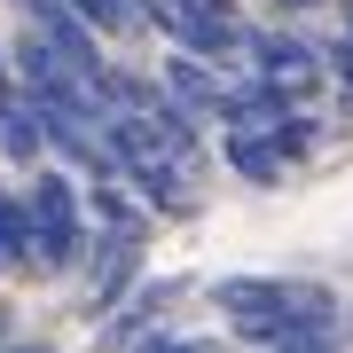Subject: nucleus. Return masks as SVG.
Instances as JSON below:
<instances>
[{
	"mask_svg": "<svg viewBox=\"0 0 353 353\" xmlns=\"http://www.w3.org/2000/svg\"><path fill=\"white\" fill-rule=\"evenodd\" d=\"M275 8H283V16H299V8H314V0H275Z\"/></svg>",
	"mask_w": 353,
	"mask_h": 353,
	"instance_id": "nucleus-14",
	"label": "nucleus"
},
{
	"mask_svg": "<svg viewBox=\"0 0 353 353\" xmlns=\"http://www.w3.org/2000/svg\"><path fill=\"white\" fill-rule=\"evenodd\" d=\"M0 353H48V345H0Z\"/></svg>",
	"mask_w": 353,
	"mask_h": 353,
	"instance_id": "nucleus-15",
	"label": "nucleus"
},
{
	"mask_svg": "<svg viewBox=\"0 0 353 353\" xmlns=\"http://www.w3.org/2000/svg\"><path fill=\"white\" fill-rule=\"evenodd\" d=\"M267 353H338V330H299V338H283Z\"/></svg>",
	"mask_w": 353,
	"mask_h": 353,
	"instance_id": "nucleus-11",
	"label": "nucleus"
},
{
	"mask_svg": "<svg viewBox=\"0 0 353 353\" xmlns=\"http://www.w3.org/2000/svg\"><path fill=\"white\" fill-rule=\"evenodd\" d=\"M0 345H8V306H0Z\"/></svg>",
	"mask_w": 353,
	"mask_h": 353,
	"instance_id": "nucleus-16",
	"label": "nucleus"
},
{
	"mask_svg": "<svg viewBox=\"0 0 353 353\" xmlns=\"http://www.w3.org/2000/svg\"><path fill=\"white\" fill-rule=\"evenodd\" d=\"M126 8H134V24H157L165 39H181L204 71H220L243 48V24L228 0H126Z\"/></svg>",
	"mask_w": 353,
	"mask_h": 353,
	"instance_id": "nucleus-2",
	"label": "nucleus"
},
{
	"mask_svg": "<svg viewBox=\"0 0 353 353\" xmlns=\"http://www.w3.org/2000/svg\"><path fill=\"white\" fill-rule=\"evenodd\" d=\"M134 353H212V345H204V338H141Z\"/></svg>",
	"mask_w": 353,
	"mask_h": 353,
	"instance_id": "nucleus-12",
	"label": "nucleus"
},
{
	"mask_svg": "<svg viewBox=\"0 0 353 353\" xmlns=\"http://www.w3.org/2000/svg\"><path fill=\"white\" fill-rule=\"evenodd\" d=\"M0 259L32 267V228H24V204H16V196H0Z\"/></svg>",
	"mask_w": 353,
	"mask_h": 353,
	"instance_id": "nucleus-10",
	"label": "nucleus"
},
{
	"mask_svg": "<svg viewBox=\"0 0 353 353\" xmlns=\"http://www.w3.org/2000/svg\"><path fill=\"white\" fill-rule=\"evenodd\" d=\"M228 165H236L243 181H259V189H267V181H283V157L267 150L259 134H228Z\"/></svg>",
	"mask_w": 353,
	"mask_h": 353,
	"instance_id": "nucleus-8",
	"label": "nucleus"
},
{
	"mask_svg": "<svg viewBox=\"0 0 353 353\" xmlns=\"http://www.w3.org/2000/svg\"><path fill=\"white\" fill-rule=\"evenodd\" d=\"M243 48H252L259 79H267V87H283V94L314 79V48H306L299 32H243Z\"/></svg>",
	"mask_w": 353,
	"mask_h": 353,
	"instance_id": "nucleus-4",
	"label": "nucleus"
},
{
	"mask_svg": "<svg viewBox=\"0 0 353 353\" xmlns=\"http://www.w3.org/2000/svg\"><path fill=\"white\" fill-rule=\"evenodd\" d=\"M165 102H173L181 118H212L220 110V71H204L196 55H165Z\"/></svg>",
	"mask_w": 353,
	"mask_h": 353,
	"instance_id": "nucleus-5",
	"label": "nucleus"
},
{
	"mask_svg": "<svg viewBox=\"0 0 353 353\" xmlns=\"http://www.w3.org/2000/svg\"><path fill=\"white\" fill-rule=\"evenodd\" d=\"M87 267H94V314H110V306H126V290H134L141 243L134 236H87Z\"/></svg>",
	"mask_w": 353,
	"mask_h": 353,
	"instance_id": "nucleus-3",
	"label": "nucleus"
},
{
	"mask_svg": "<svg viewBox=\"0 0 353 353\" xmlns=\"http://www.w3.org/2000/svg\"><path fill=\"white\" fill-rule=\"evenodd\" d=\"M330 71L345 79V102H353V39H338V48H330Z\"/></svg>",
	"mask_w": 353,
	"mask_h": 353,
	"instance_id": "nucleus-13",
	"label": "nucleus"
},
{
	"mask_svg": "<svg viewBox=\"0 0 353 353\" xmlns=\"http://www.w3.org/2000/svg\"><path fill=\"white\" fill-rule=\"evenodd\" d=\"M24 228H32V275H63V267L87 259V212H79L71 173H55V165H39V173H32Z\"/></svg>",
	"mask_w": 353,
	"mask_h": 353,
	"instance_id": "nucleus-1",
	"label": "nucleus"
},
{
	"mask_svg": "<svg viewBox=\"0 0 353 353\" xmlns=\"http://www.w3.org/2000/svg\"><path fill=\"white\" fill-rule=\"evenodd\" d=\"M79 212H94V220H102V236H134V204L118 196V181L87 189V204H79Z\"/></svg>",
	"mask_w": 353,
	"mask_h": 353,
	"instance_id": "nucleus-9",
	"label": "nucleus"
},
{
	"mask_svg": "<svg viewBox=\"0 0 353 353\" xmlns=\"http://www.w3.org/2000/svg\"><path fill=\"white\" fill-rule=\"evenodd\" d=\"M345 39H353V0H345Z\"/></svg>",
	"mask_w": 353,
	"mask_h": 353,
	"instance_id": "nucleus-17",
	"label": "nucleus"
},
{
	"mask_svg": "<svg viewBox=\"0 0 353 353\" xmlns=\"http://www.w3.org/2000/svg\"><path fill=\"white\" fill-rule=\"evenodd\" d=\"M165 299H181V283H173V275H157V283H134V290H126V306H118V314L102 322V345H134L141 330H150V322L165 314Z\"/></svg>",
	"mask_w": 353,
	"mask_h": 353,
	"instance_id": "nucleus-6",
	"label": "nucleus"
},
{
	"mask_svg": "<svg viewBox=\"0 0 353 353\" xmlns=\"http://www.w3.org/2000/svg\"><path fill=\"white\" fill-rule=\"evenodd\" d=\"M0 150H8V165H24V173H39V150H48L39 141V110L16 87H0Z\"/></svg>",
	"mask_w": 353,
	"mask_h": 353,
	"instance_id": "nucleus-7",
	"label": "nucleus"
}]
</instances>
